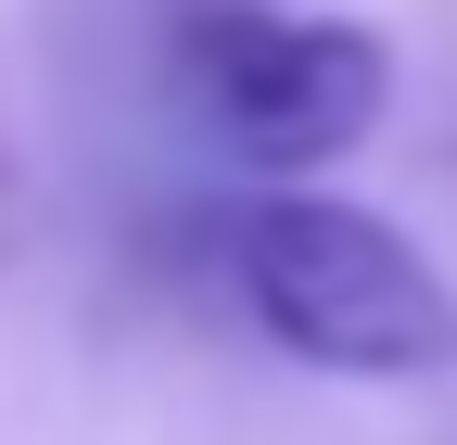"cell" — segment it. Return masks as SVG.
<instances>
[{
	"label": "cell",
	"mask_w": 457,
	"mask_h": 445,
	"mask_svg": "<svg viewBox=\"0 0 457 445\" xmlns=\"http://www.w3.org/2000/svg\"><path fill=\"white\" fill-rule=\"evenodd\" d=\"M228 281L242 318L293 369L330 382H445L457 369V293L394 216L343 191H267L228 216Z\"/></svg>",
	"instance_id": "6da1fadb"
},
{
	"label": "cell",
	"mask_w": 457,
	"mask_h": 445,
	"mask_svg": "<svg viewBox=\"0 0 457 445\" xmlns=\"http://www.w3.org/2000/svg\"><path fill=\"white\" fill-rule=\"evenodd\" d=\"M179 102L204 115V140L254 179H318L343 165L381 102H394V51L356 13H267V0H204L165 38Z\"/></svg>",
	"instance_id": "7a4b0ae2"
}]
</instances>
